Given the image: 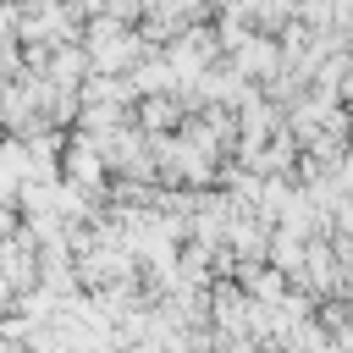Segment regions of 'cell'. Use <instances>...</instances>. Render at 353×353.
<instances>
[{"mask_svg": "<svg viewBox=\"0 0 353 353\" xmlns=\"http://www.w3.org/2000/svg\"><path fill=\"white\" fill-rule=\"evenodd\" d=\"M226 61H232L248 83H270V77L281 72V44H276V33H259V28H254L237 50H226Z\"/></svg>", "mask_w": 353, "mask_h": 353, "instance_id": "1", "label": "cell"}]
</instances>
